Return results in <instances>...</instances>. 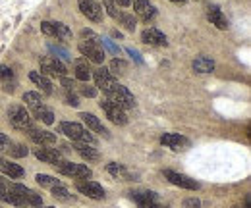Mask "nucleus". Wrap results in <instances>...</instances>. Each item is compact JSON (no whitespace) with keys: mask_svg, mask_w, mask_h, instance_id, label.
<instances>
[{"mask_svg":"<svg viewBox=\"0 0 251 208\" xmlns=\"http://www.w3.org/2000/svg\"><path fill=\"white\" fill-rule=\"evenodd\" d=\"M60 133H64L66 137H70L75 143H85V145H91V147L97 143L93 135L75 121H60Z\"/></svg>","mask_w":251,"mask_h":208,"instance_id":"f257e3e1","label":"nucleus"},{"mask_svg":"<svg viewBox=\"0 0 251 208\" xmlns=\"http://www.w3.org/2000/svg\"><path fill=\"white\" fill-rule=\"evenodd\" d=\"M8 119L16 129H22V131L33 129V119L29 116V112L20 104H14L8 108Z\"/></svg>","mask_w":251,"mask_h":208,"instance_id":"f03ea898","label":"nucleus"},{"mask_svg":"<svg viewBox=\"0 0 251 208\" xmlns=\"http://www.w3.org/2000/svg\"><path fill=\"white\" fill-rule=\"evenodd\" d=\"M54 168H56L60 174L68 176V178H74V179H89L93 176V172H91L87 166H83V164H74V162H68V160L58 162Z\"/></svg>","mask_w":251,"mask_h":208,"instance_id":"7ed1b4c3","label":"nucleus"},{"mask_svg":"<svg viewBox=\"0 0 251 208\" xmlns=\"http://www.w3.org/2000/svg\"><path fill=\"white\" fill-rule=\"evenodd\" d=\"M106 98H108L110 102H114L116 106H120L122 110H126V108H133V106H135V98H133V94L126 89V87H122L120 83L110 91V92H106Z\"/></svg>","mask_w":251,"mask_h":208,"instance_id":"20e7f679","label":"nucleus"},{"mask_svg":"<svg viewBox=\"0 0 251 208\" xmlns=\"http://www.w3.org/2000/svg\"><path fill=\"white\" fill-rule=\"evenodd\" d=\"M41 64V73L43 75H58V77H66V66L54 56H45L39 60Z\"/></svg>","mask_w":251,"mask_h":208,"instance_id":"39448f33","label":"nucleus"},{"mask_svg":"<svg viewBox=\"0 0 251 208\" xmlns=\"http://www.w3.org/2000/svg\"><path fill=\"white\" fill-rule=\"evenodd\" d=\"M77 4H79L81 14H83L87 20H91L95 23H100V22H102L104 12H102V6H100L99 2H95V0H77Z\"/></svg>","mask_w":251,"mask_h":208,"instance_id":"423d86ee","label":"nucleus"},{"mask_svg":"<svg viewBox=\"0 0 251 208\" xmlns=\"http://www.w3.org/2000/svg\"><path fill=\"white\" fill-rule=\"evenodd\" d=\"M95 77V83H97V87L102 91L104 94L106 92H110V91L114 89L116 85H118V81H116V77L106 69V68H99V69H95L93 73Z\"/></svg>","mask_w":251,"mask_h":208,"instance_id":"0eeeda50","label":"nucleus"},{"mask_svg":"<svg viewBox=\"0 0 251 208\" xmlns=\"http://www.w3.org/2000/svg\"><path fill=\"white\" fill-rule=\"evenodd\" d=\"M100 108L104 110L106 118L110 119V121H114L116 125H126V123H127V116H126L124 110H122L120 106H116L114 102H110L108 98L100 100Z\"/></svg>","mask_w":251,"mask_h":208,"instance_id":"6e6552de","label":"nucleus"},{"mask_svg":"<svg viewBox=\"0 0 251 208\" xmlns=\"http://www.w3.org/2000/svg\"><path fill=\"white\" fill-rule=\"evenodd\" d=\"M75 187H77L79 193L87 195L89 199H95V201L104 199V191H102V187H100L97 181H91V179H77Z\"/></svg>","mask_w":251,"mask_h":208,"instance_id":"1a4fd4ad","label":"nucleus"},{"mask_svg":"<svg viewBox=\"0 0 251 208\" xmlns=\"http://www.w3.org/2000/svg\"><path fill=\"white\" fill-rule=\"evenodd\" d=\"M77 48H79V52L87 60H91L95 64H102V60H104V50L100 48V45H93V43H87V41H79Z\"/></svg>","mask_w":251,"mask_h":208,"instance_id":"9d476101","label":"nucleus"},{"mask_svg":"<svg viewBox=\"0 0 251 208\" xmlns=\"http://www.w3.org/2000/svg\"><path fill=\"white\" fill-rule=\"evenodd\" d=\"M0 199L8 205H14V207H24V201L20 199V195L16 193L14 189V183L10 181H2L0 179Z\"/></svg>","mask_w":251,"mask_h":208,"instance_id":"9b49d317","label":"nucleus"},{"mask_svg":"<svg viewBox=\"0 0 251 208\" xmlns=\"http://www.w3.org/2000/svg\"><path fill=\"white\" fill-rule=\"evenodd\" d=\"M164 178L168 179L170 183L182 187V189H191V191H197L199 189V183L195 179H189L188 176H182V174L172 172V170H164Z\"/></svg>","mask_w":251,"mask_h":208,"instance_id":"f8f14e48","label":"nucleus"},{"mask_svg":"<svg viewBox=\"0 0 251 208\" xmlns=\"http://www.w3.org/2000/svg\"><path fill=\"white\" fill-rule=\"evenodd\" d=\"M14 189H16V193L20 195V199L24 201V205H31V207H37V208L43 207V199H41V195H37V193L31 191L29 187L14 183Z\"/></svg>","mask_w":251,"mask_h":208,"instance_id":"ddd939ff","label":"nucleus"},{"mask_svg":"<svg viewBox=\"0 0 251 208\" xmlns=\"http://www.w3.org/2000/svg\"><path fill=\"white\" fill-rule=\"evenodd\" d=\"M131 199L139 205V208H166L158 203V197L151 191H143V193H129Z\"/></svg>","mask_w":251,"mask_h":208,"instance_id":"4468645a","label":"nucleus"},{"mask_svg":"<svg viewBox=\"0 0 251 208\" xmlns=\"http://www.w3.org/2000/svg\"><path fill=\"white\" fill-rule=\"evenodd\" d=\"M133 10H135V14H137L143 22H151V20H155V16H157V10H155L153 4H149V0H135V2H133Z\"/></svg>","mask_w":251,"mask_h":208,"instance_id":"2eb2a0df","label":"nucleus"},{"mask_svg":"<svg viewBox=\"0 0 251 208\" xmlns=\"http://www.w3.org/2000/svg\"><path fill=\"white\" fill-rule=\"evenodd\" d=\"M27 135H29V139H31L33 143H37V145H41V147H45V145H56V135L54 133H50V131H41V129H29L27 131Z\"/></svg>","mask_w":251,"mask_h":208,"instance_id":"dca6fc26","label":"nucleus"},{"mask_svg":"<svg viewBox=\"0 0 251 208\" xmlns=\"http://www.w3.org/2000/svg\"><path fill=\"white\" fill-rule=\"evenodd\" d=\"M160 143L172 150H182L184 147H188L189 145L188 139L182 137V135H178V133H164V135L160 137Z\"/></svg>","mask_w":251,"mask_h":208,"instance_id":"f3484780","label":"nucleus"},{"mask_svg":"<svg viewBox=\"0 0 251 208\" xmlns=\"http://www.w3.org/2000/svg\"><path fill=\"white\" fill-rule=\"evenodd\" d=\"M141 41L153 46H166V37L162 31H158L157 27H149L141 33Z\"/></svg>","mask_w":251,"mask_h":208,"instance_id":"a211bd4d","label":"nucleus"},{"mask_svg":"<svg viewBox=\"0 0 251 208\" xmlns=\"http://www.w3.org/2000/svg\"><path fill=\"white\" fill-rule=\"evenodd\" d=\"M35 156L39 158V160H43V162H47V164H52V166H56L58 162H62V154H60V150L56 149H45V147H39V149H35Z\"/></svg>","mask_w":251,"mask_h":208,"instance_id":"6ab92c4d","label":"nucleus"},{"mask_svg":"<svg viewBox=\"0 0 251 208\" xmlns=\"http://www.w3.org/2000/svg\"><path fill=\"white\" fill-rule=\"evenodd\" d=\"M79 118L83 119V123L93 131V133H99V135H102V137H110V133H108V129L100 123V119L95 118L93 114H87V112H83V114H79Z\"/></svg>","mask_w":251,"mask_h":208,"instance_id":"aec40b11","label":"nucleus"},{"mask_svg":"<svg viewBox=\"0 0 251 208\" xmlns=\"http://www.w3.org/2000/svg\"><path fill=\"white\" fill-rule=\"evenodd\" d=\"M207 18H209V22H211L213 25H217L219 29H226V27H228V20H226V16L222 14V10H220L219 6H211V8L207 10Z\"/></svg>","mask_w":251,"mask_h":208,"instance_id":"412c9836","label":"nucleus"},{"mask_svg":"<svg viewBox=\"0 0 251 208\" xmlns=\"http://www.w3.org/2000/svg\"><path fill=\"white\" fill-rule=\"evenodd\" d=\"M0 170H2L10 179L24 178V174H25L22 166H18V164H14V162H10V160H4V158H0Z\"/></svg>","mask_w":251,"mask_h":208,"instance_id":"4be33fe9","label":"nucleus"},{"mask_svg":"<svg viewBox=\"0 0 251 208\" xmlns=\"http://www.w3.org/2000/svg\"><path fill=\"white\" fill-rule=\"evenodd\" d=\"M0 83L4 85V91L14 92L16 89V75L8 66H0Z\"/></svg>","mask_w":251,"mask_h":208,"instance_id":"5701e85b","label":"nucleus"},{"mask_svg":"<svg viewBox=\"0 0 251 208\" xmlns=\"http://www.w3.org/2000/svg\"><path fill=\"white\" fill-rule=\"evenodd\" d=\"M74 71H75V77L79 79V81H83V83H87L89 79H91V68H89V64H87V60H75L74 62Z\"/></svg>","mask_w":251,"mask_h":208,"instance_id":"b1692460","label":"nucleus"},{"mask_svg":"<svg viewBox=\"0 0 251 208\" xmlns=\"http://www.w3.org/2000/svg\"><path fill=\"white\" fill-rule=\"evenodd\" d=\"M29 79H31L33 83L43 91L45 94H52V83H50V79H49L47 75H43V73H39V71H31V73H29Z\"/></svg>","mask_w":251,"mask_h":208,"instance_id":"393cba45","label":"nucleus"},{"mask_svg":"<svg viewBox=\"0 0 251 208\" xmlns=\"http://www.w3.org/2000/svg\"><path fill=\"white\" fill-rule=\"evenodd\" d=\"M33 116L37 119H41L43 123H47V125H50V123H54V112L49 108V106H45V104H39V106H33Z\"/></svg>","mask_w":251,"mask_h":208,"instance_id":"a878e982","label":"nucleus"},{"mask_svg":"<svg viewBox=\"0 0 251 208\" xmlns=\"http://www.w3.org/2000/svg\"><path fill=\"white\" fill-rule=\"evenodd\" d=\"M193 69L197 71V73H211L213 69H215V62L213 58H209V56H199V58L193 60Z\"/></svg>","mask_w":251,"mask_h":208,"instance_id":"bb28decb","label":"nucleus"},{"mask_svg":"<svg viewBox=\"0 0 251 208\" xmlns=\"http://www.w3.org/2000/svg\"><path fill=\"white\" fill-rule=\"evenodd\" d=\"M75 150H77V154H79L81 158H85V160H99V158H100V154H99L91 145H85V143H77V145H75Z\"/></svg>","mask_w":251,"mask_h":208,"instance_id":"cd10ccee","label":"nucleus"},{"mask_svg":"<svg viewBox=\"0 0 251 208\" xmlns=\"http://www.w3.org/2000/svg\"><path fill=\"white\" fill-rule=\"evenodd\" d=\"M52 37H56V39H70L72 37V31H70L68 25H64L60 22H54L52 23Z\"/></svg>","mask_w":251,"mask_h":208,"instance_id":"c85d7f7f","label":"nucleus"},{"mask_svg":"<svg viewBox=\"0 0 251 208\" xmlns=\"http://www.w3.org/2000/svg\"><path fill=\"white\" fill-rule=\"evenodd\" d=\"M122 25H124L127 31H135V25H137V22H135V18L131 16V14H127V12H120L118 14V18H116Z\"/></svg>","mask_w":251,"mask_h":208,"instance_id":"c756f323","label":"nucleus"},{"mask_svg":"<svg viewBox=\"0 0 251 208\" xmlns=\"http://www.w3.org/2000/svg\"><path fill=\"white\" fill-rule=\"evenodd\" d=\"M106 170H108V174L110 176H114V178H129V174H127V170H126L122 164H116V162H110L108 166H106Z\"/></svg>","mask_w":251,"mask_h":208,"instance_id":"7c9ffc66","label":"nucleus"},{"mask_svg":"<svg viewBox=\"0 0 251 208\" xmlns=\"http://www.w3.org/2000/svg\"><path fill=\"white\" fill-rule=\"evenodd\" d=\"M49 50L54 54V58H58L60 62H72V56H70V52L62 48V46H56V45H49Z\"/></svg>","mask_w":251,"mask_h":208,"instance_id":"2f4dec72","label":"nucleus"},{"mask_svg":"<svg viewBox=\"0 0 251 208\" xmlns=\"http://www.w3.org/2000/svg\"><path fill=\"white\" fill-rule=\"evenodd\" d=\"M24 102L33 108V106H39V104H43V98H41V92H35V91H29V92H25L24 94Z\"/></svg>","mask_w":251,"mask_h":208,"instance_id":"473e14b6","label":"nucleus"},{"mask_svg":"<svg viewBox=\"0 0 251 208\" xmlns=\"http://www.w3.org/2000/svg\"><path fill=\"white\" fill-rule=\"evenodd\" d=\"M52 197H54V199H58V201H64V203H68V201L72 199V197H70V193H68V189L64 187L62 183L52 187Z\"/></svg>","mask_w":251,"mask_h":208,"instance_id":"72a5a7b5","label":"nucleus"},{"mask_svg":"<svg viewBox=\"0 0 251 208\" xmlns=\"http://www.w3.org/2000/svg\"><path fill=\"white\" fill-rule=\"evenodd\" d=\"M126 69H127V62L120 58H114L110 62V68H108V71L114 75V73H126Z\"/></svg>","mask_w":251,"mask_h":208,"instance_id":"f704fd0d","label":"nucleus"},{"mask_svg":"<svg viewBox=\"0 0 251 208\" xmlns=\"http://www.w3.org/2000/svg\"><path fill=\"white\" fill-rule=\"evenodd\" d=\"M35 179H37V183H39V185H43V187H50V189H52L54 185H60V181H58V179L52 178V176H47V174H39Z\"/></svg>","mask_w":251,"mask_h":208,"instance_id":"c9c22d12","label":"nucleus"},{"mask_svg":"<svg viewBox=\"0 0 251 208\" xmlns=\"http://www.w3.org/2000/svg\"><path fill=\"white\" fill-rule=\"evenodd\" d=\"M81 39H83V41H87V43H93V45H100V37L91 29L81 31Z\"/></svg>","mask_w":251,"mask_h":208,"instance_id":"e433bc0d","label":"nucleus"},{"mask_svg":"<svg viewBox=\"0 0 251 208\" xmlns=\"http://www.w3.org/2000/svg\"><path fill=\"white\" fill-rule=\"evenodd\" d=\"M100 46H104V48H106L110 54H114V56H118V54H120V48H118V46H116V45H114L110 39L100 37Z\"/></svg>","mask_w":251,"mask_h":208,"instance_id":"4c0bfd02","label":"nucleus"},{"mask_svg":"<svg viewBox=\"0 0 251 208\" xmlns=\"http://www.w3.org/2000/svg\"><path fill=\"white\" fill-rule=\"evenodd\" d=\"M8 150H10V154H12L14 158H22V156H27V149H25L24 145H14V143H12Z\"/></svg>","mask_w":251,"mask_h":208,"instance_id":"58836bf2","label":"nucleus"},{"mask_svg":"<svg viewBox=\"0 0 251 208\" xmlns=\"http://www.w3.org/2000/svg\"><path fill=\"white\" fill-rule=\"evenodd\" d=\"M104 8H106V12H108V16L110 18H118V14H120V10H118V6L114 4V0H104Z\"/></svg>","mask_w":251,"mask_h":208,"instance_id":"ea45409f","label":"nucleus"},{"mask_svg":"<svg viewBox=\"0 0 251 208\" xmlns=\"http://www.w3.org/2000/svg\"><path fill=\"white\" fill-rule=\"evenodd\" d=\"M75 89L79 91L83 96H89V98H93V96H97V89H93V87H89L87 83H83V85H79V87H75Z\"/></svg>","mask_w":251,"mask_h":208,"instance_id":"a19ab883","label":"nucleus"},{"mask_svg":"<svg viewBox=\"0 0 251 208\" xmlns=\"http://www.w3.org/2000/svg\"><path fill=\"white\" fill-rule=\"evenodd\" d=\"M64 100H66V104H70V106H77V104H79V100H77V96L74 94V91H66V92H64Z\"/></svg>","mask_w":251,"mask_h":208,"instance_id":"79ce46f5","label":"nucleus"},{"mask_svg":"<svg viewBox=\"0 0 251 208\" xmlns=\"http://www.w3.org/2000/svg\"><path fill=\"white\" fill-rule=\"evenodd\" d=\"M10 145H12V141H10L4 133H0V150H8L10 149Z\"/></svg>","mask_w":251,"mask_h":208,"instance_id":"37998d69","label":"nucleus"},{"mask_svg":"<svg viewBox=\"0 0 251 208\" xmlns=\"http://www.w3.org/2000/svg\"><path fill=\"white\" fill-rule=\"evenodd\" d=\"M60 81H62V85L66 91H74L75 87H77V85H75L72 79H68V77H60Z\"/></svg>","mask_w":251,"mask_h":208,"instance_id":"c03bdc74","label":"nucleus"},{"mask_svg":"<svg viewBox=\"0 0 251 208\" xmlns=\"http://www.w3.org/2000/svg\"><path fill=\"white\" fill-rule=\"evenodd\" d=\"M184 207L186 208H201V203L197 199H186L184 201Z\"/></svg>","mask_w":251,"mask_h":208,"instance_id":"a18cd8bd","label":"nucleus"},{"mask_svg":"<svg viewBox=\"0 0 251 208\" xmlns=\"http://www.w3.org/2000/svg\"><path fill=\"white\" fill-rule=\"evenodd\" d=\"M126 52H127L131 58L135 60L137 64H143V60H141V56H139V52H137V50H133V48H126Z\"/></svg>","mask_w":251,"mask_h":208,"instance_id":"49530a36","label":"nucleus"},{"mask_svg":"<svg viewBox=\"0 0 251 208\" xmlns=\"http://www.w3.org/2000/svg\"><path fill=\"white\" fill-rule=\"evenodd\" d=\"M116 2H118L120 6H129V2H131V0H116Z\"/></svg>","mask_w":251,"mask_h":208,"instance_id":"de8ad7c7","label":"nucleus"},{"mask_svg":"<svg viewBox=\"0 0 251 208\" xmlns=\"http://www.w3.org/2000/svg\"><path fill=\"white\" fill-rule=\"evenodd\" d=\"M170 2H176V4H184V2H188V0H170Z\"/></svg>","mask_w":251,"mask_h":208,"instance_id":"09e8293b","label":"nucleus"},{"mask_svg":"<svg viewBox=\"0 0 251 208\" xmlns=\"http://www.w3.org/2000/svg\"><path fill=\"white\" fill-rule=\"evenodd\" d=\"M45 208H52V207H45Z\"/></svg>","mask_w":251,"mask_h":208,"instance_id":"8fccbe9b","label":"nucleus"},{"mask_svg":"<svg viewBox=\"0 0 251 208\" xmlns=\"http://www.w3.org/2000/svg\"><path fill=\"white\" fill-rule=\"evenodd\" d=\"M0 208H2V207H0Z\"/></svg>","mask_w":251,"mask_h":208,"instance_id":"3c124183","label":"nucleus"}]
</instances>
